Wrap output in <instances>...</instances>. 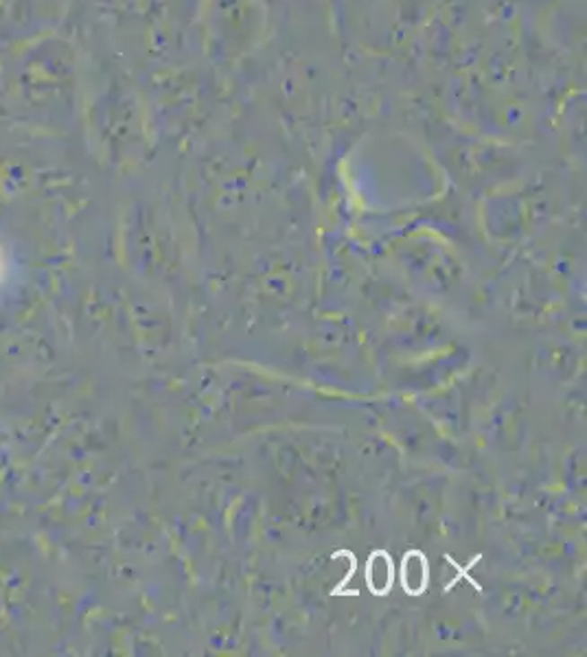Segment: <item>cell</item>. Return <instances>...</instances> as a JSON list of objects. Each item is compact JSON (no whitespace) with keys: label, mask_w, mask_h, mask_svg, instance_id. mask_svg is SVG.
Masks as SVG:
<instances>
[{"label":"cell","mask_w":587,"mask_h":657,"mask_svg":"<svg viewBox=\"0 0 587 657\" xmlns=\"http://www.w3.org/2000/svg\"><path fill=\"white\" fill-rule=\"evenodd\" d=\"M427 559L423 556V552L412 550L404 556V564H401V585L407 594L419 596L425 591L427 587Z\"/></svg>","instance_id":"7a4b0ae2"},{"label":"cell","mask_w":587,"mask_h":657,"mask_svg":"<svg viewBox=\"0 0 587 657\" xmlns=\"http://www.w3.org/2000/svg\"><path fill=\"white\" fill-rule=\"evenodd\" d=\"M392 581H395V570H392V559L388 556V552H372L366 565L368 590L377 596H384L392 587Z\"/></svg>","instance_id":"6da1fadb"}]
</instances>
